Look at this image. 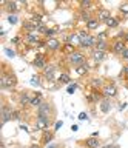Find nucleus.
<instances>
[{"label":"nucleus","instance_id":"f257e3e1","mask_svg":"<svg viewBox=\"0 0 128 148\" xmlns=\"http://www.w3.org/2000/svg\"><path fill=\"white\" fill-rule=\"evenodd\" d=\"M80 46L82 48H91V46H96V42H97V39H96L94 36L88 34V32L82 31L80 32Z\"/></svg>","mask_w":128,"mask_h":148},{"label":"nucleus","instance_id":"f03ea898","mask_svg":"<svg viewBox=\"0 0 128 148\" xmlns=\"http://www.w3.org/2000/svg\"><path fill=\"white\" fill-rule=\"evenodd\" d=\"M16 83L17 80L12 74H3L2 80H0V86H2V90H12L16 86Z\"/></svg>","mask_w":128,"mask_h":148},{"label":"nucleus","instance_id":"7ed1b4c3","mask_svg":"<svg viewBox=\"0 0 128 148\" xmlns=\"http://www.w3.org/2000/svg\"><path fill=\"white\" fill-rule=\"evenodd\" d=\"M70 62L71 65H74V66H80V65H85L86 63V60H85V56L80 53V51H76V53H73L70 56Z\"/></svg>","mask_w":128,"mask_h":148},{"label":"nucleus","instance_id":"20e7f679","mask_svg":"<svg viewBox=\"0 0 128 148\" xmlns=\"http://www.w3.org/2000/svg\"><path fill=\"white\" fill-rule=\"evenodd\" d=\"M49 125H51V122H49V117H42V116H37V120H36V128L37 130H47L49 128Z\"/></svg>","mask_w":128,"mask_h":148},{"label":"nucleus","instance_id":"39448f33","mask_svg":"<svg viewBox=\"0 0 128 148\" xmlns=\"http://www.w3.org/2000/svg\"><path fill=\"white\" fill-rule=\"evenodd\" d=\"M37 116H42V117H49V116H51V105H49L48 102H43V103L37 108Z\"/></svg>","mask_w":128,"mask_h":148},{"label":"nucleus","instance_id":"423d86ee","mask_svg":"<svg viewBox=\"0 0 128 148\" xmlns=\"http://www.w3.org/2000/svg\"><path fill=\"white\" fill-rule=\"evenodd\" d=\"M12 111L8 105H3L2 106V123H8L10 120H12Z\"/></svg>","mask_w":128,"mask_h":148},{"label":"nucleus","instance_id":"0eeeda50","mask_svg":"<svg viewBox=\"0 0 128 148\" xmlns=\"http://www.w3.org/2000/svg\"><path fill=\"white\" fill-rule=\"evenodd\" d=\"M103 94L105 97H114L117 94V86L114 85V83H107V85H103Z\"/></svg>","mask_w":128,"mask_h":148},{"label":"nucleus","instance_id":"6e6552de","mask_svg":"<svg viewBox=\"0 0 128 148\" xmlns=\"http://www.w3.org/2000/svg\"><path fill=\"white\" fill-rule=\"evenodd\" d=\"M33 65L36 68L45 69V68H47V57H45L43 54H37V56H36V59H34V62H33Z\"/></svg>","mask_w":128,"mask_h":148},{"label":"nucleus","instance_id":"1a4fd4ad","mask_svg":"<svg viewBox=\"0 0 128 148\" xmlns=\"http://www.w3.org/2000/svg\"><path fill=\"white\" fill-rule=\"evenodd\" d=\"M25 40H26V43H31V45H39V42H40L39 32H28V34L25 36Z\"/></svg>","mask_w":128,"mask_h":148},{"label":"nucleus","instance_id":"9d476101","mask_svg":"<svg viewBox=\"0 0 128 148\" xmlns=\"http://www.w3.org/2000/svg\"><path fill=\"white\" fill-rule=\"evenodd\" d=\"M125 49H127V45H125V42H123V40H116L113 43V51L116 54H122Z\"/></svg>","mask_w":128,"mask_h":148},{"label":"nucleus","instance_id":"9b49d317","mask_svg":"<svg viewBox=\"0 0 128 148\" xmlns=\"http://www.w3.org/2000/svg\"><path fill=\"white\" fill-rule=\"evenodd\" d=\"M47 48L51 51H57L60 48V42H59L56 37H51V39H47Z\"/></svg>","mask_w":128,"mask_h":148},{"label":"nucleus","instance_id":"f8f14e48","mask_svg":"<svg viewBox=\"0 0 128 148\" xmlns=\"http://www.w3.org/2000/svg\"><path fill=\"white\" fill-rule=\"evenodd\" d=\"M84 145H85L86 148H99L100 142H99L97 137H88V139L84 142Z\"/></svg>","mask_w":128,"mask_h":148},{"label":"nucleus","instance_id":"ddd939ff","mask_svg":"<svg viewBox=\"0 0 128 148\" xmlns=\"http://www.w3.org/2000/svg\"><path fill=\"white\" fill-rule=\"evenodd\" d=\"M110 110H111V100L108 97H105V99L100 100V111L102 113H110Z\"/></svg>","mask_w":128,"mask_h":148},{"label":"nucleus","instance_id":"4468645a","mask_svg":"<svg viewBox=\"0 0 128 148\" xmlns=\"http://www.w3.org/2000/svg\"><path fill=\"white\" fill-rule=\"evenodd\" d=\"M42 103H43V100H42V94H39V92H37L36 96L31 97V102H29V105H31V106H37V108H39V106L42 105Z\"/></svg>","mask_w":128,"mask_h":148},{"label":"nucleus","instance_id":"2eb2a0df","mask_svg":"<svg viewBox=\"0 0 128 148\" xmlns=\"http://www.w3.org/2000/svg\"><path fill=\"white\" fill-rule=\"evenodd\" d=\"M93 59H94V62H97V63H100L102 60L105 59V53L103 51H99V49H93Z\"/></svg>","mask_w":128,"mask_h":148},{"label":"nucleus","instance_id":"dca6fc26","mask_svg":"<svg viewBox=\"0 0 128 148\" xmlns=\"http://www.w3.org/2000/svg\"><path fill=\"white\" fill-rule=\"evenodd\" d=\"M110 17H111V12H110V11H107V9H100V11L97 12V20L107 22Z\"/></svg>","mask_w":128,"mask_h":148},{"label":"nucleus","instance_id":"f3484780","mask_svg":"<svg viewBox=\"0 0 128 148\" xmlns=\"http://www.w3.org/2000/svg\"><path fill=\"white\" fill-rule=\"evenodd\" d=\"M54 71H56V68L54 66H47L43 71V76L45 79H48V80H54Z\"/></svg>","mask_w":128,"mask_h":148},{"label":"nucleus","instance_id":"a211bd4d","mask_svg":"<svg viewBox=\"0 0 128 148\" xmlns=\"http://www.w3.org/2000/svg\"><path fill=\"white\" fill-rule=\"evenodd\" d=\"M99 28V20L97 18H91V20L86 22V29L93 31V29H97Z\"/></svg>","mask_w":128,"mask_h":148},{"label":"nucleus","instance_id":"6ab92c4d","mask_svg":"<svg viewBox=\"0 0 128 148\" xmlns=\"http://www.w3.org/2000/svg\"><path fill=\"white\" fill-rule=\"evenodd\" d=\"M19 102H20V105H22V106H25V105H29V102H31V97L28 96V92H22V94H20V99H19Z\"/></svg>","mask_w":128,"mask_h":148},{"label":"nucleus","instance_id":"aec40b11","mask_svg":"<svg viewBox=\"0 0 128 148\" xmlns=\"http://www.w3.org/2000/svg\"><path fill=\"white\" fill-rule=\"evenodd\" d=\"M105 25H107L108 28H117L119 26V20L116 17H110L107 22H105Z\"/></svg>","mask_w":128,"mask_h":148},{"label":"nucleus","instance_id":"412c9836","mask_svg":"<svg viewBox=\"0 0 128 148\" xmlns=\"http://www.w3.org/2000/svg\"><path fill=\"white\" fill-rule=\"evenodd\" d=\"M88 69H90L88 65L85 63V65H80V66H77V68H76V73L79 74V76H85V74H88Z\"/></svg>","mask_w":128,"mask_h":148},{"label":"nucleus","instance_id":"4be33fe9","mask_svg":"<svg viewBox=\"0 0 128 148\" xmlns=\"http://www.w3.org/2000/svg\"><path fill=\"white\" fill-rule=\"evenodd\" d=\"M63 53H66V54H73V53H76V48H74V45H71V43H65L63 45Z\"/></svg>","mask_w":128,"mask_h":148},{"label":"nucleus","instance_id":"5701e85b","mask_svg":"<svg viewBox=\"0 0 128 148\" xmlns=\"http://www.w3.org/2000/svg\"><path fill=\"white\" fill-rule=\"evenodd\" d=\"M108 48V45H107V42L105 40H97L96 42V49H99V51H103L105 53V49Z\"/></svg>","mask_w":128,"mask_h":148},{"label":"nucleus","instance_id":"b1692460","mask_svg":"<svg viewBox=\"0 0 128 148\" xmlns=\"http://www.w3.org/2000/svg\"><path fill=\"white\" fill-rule=\"evenodd\" d=\"M91 86H93L94 90H97V88H103L102 79H93V80H91Z\"/></svg>","mask_w":128,"mask_h":148},{"label":"nucleus","instance_id":"393cba45","mask_svg":"<svg viewBox=\"0 0 128 148\" xmlns=\"http://www.w3.org/2000/svg\"><path fill=\"white\" fill-rule=\"evenodd\" d=\"M53 137H54V134L51 131H45V134H43V143H45V145H48V143L53 140Z\"/></svg>","mask_w":128,"mask_h":148},{"label":"nucleus","instance_id":"a878e982","mask_svg":"<svg viewBox=\"0 0 128 148\" xmlns=\"http://www.w3.org/2000/svg\"><path fill=\"white\" fill-rule=\"evenodd\" d=\"M80 18H82V20H85V22L91 20V14H90V11H86V9H82V11H80Z\"/></svg>","mask_w":128,"mask_h":148},{"label":"nucleus","instance_id":"bb28decb","mask_svg":"<svg viewBox=\"0 0 128 148\" xmlns=\"http://www.w3.org/2000/svg\"><path fill=\"white\" fill-rule=\"evenodd\" d=\"M6 9H8V12H16L17 11V3H14V2L6 3Z\"/></svg>","mask_w":128,"mask_h":148},{"label":"nucleus","instance_id":"cd10ccee","mask_svg":"<svg viewBox=\"0 0 128 148\" xmlns=\"http://www.w3.org/2000/svg\"><path fill=\"white\" fill-rule=\"evenodd\" d=\"M70 80H71V79H70V76H68L66 73L60 74V77H59V82H60V83H70Z\"/></svg>","mask_w":128,"mask_h":148},{"label":"nucleus","instance_id":"c85d7f7f","mask_svg":"<svg viewBox=\"0 0 128 148\" xmlns=\"http://www.w3.org/2000/svg\"><path fill=\"white\" fill-rule=\"evenodd\" d=\"M31 83H33V85H36V86H39V85H40V79H39L37 74H34V76L31 77Z\"/></svg>","mask_w":128,"mask_h":148},{"label":"nucleus","instance_id":"c756f323","mask_svg":"<svg viewBox=\"0 0 128 148\" xmlns=\"http://www.w3.org/2000/svg\"><path fill=\"white\" fill-rule=\"evenodd\" d=\"M49 28H47V25H43V23H40L39 28H37V32H43V34H47V31Z\"/></svg>","mask_w":128,"mask_h":148},{"label":"nucleus","instance_id":"7c9ffc66","mask_svg":"<svg viewBox=\"0 0 128 148\" xmlns=\"http://www.w3.org/2000/svg\"><path fill=\"white\" fill-rule=\"evenodd\" d=\"M8 22H10L11 25L17 23V16H16V14H10V16H8Z\"/></svg>","mask_w":128,"mask_h":148},{"label":"nucleus","instance_id":"2f4dec72","mask_svg":"<svg viewBox=\"0 0 128 148\" xmlns=\"http://www.w3.org/2000/svg\"><path fill=\"white\" fill-rule=\"evenodd\" d=\"M20 117H22V113H20L19 110H14V111H12V119H20Z\"/></svg>","mask_w":128,"mask_h":148},{"label":"nucleus","instance_id":"473e14b6","mask_svg":"<svg viewBox=\"0 0 128 148\" xmlns=\"http://www.w3.org/2000/svg\"><path fill=\"white\" fill-rule=\"evenodd\" d=\"M5 54L8 56V57H14V56H16V53L12 49H10V48H5Z\"/></svg>","mask_w":128,"mask_h":148},{"label":"nucleus","instance_id":"72a5a7b5","mask_svg":"<svg viewBox=\"0 0 128 148\" xmlns=\"http://www.w3.org/2000/svg\"><path fill=\"white\" fill-rule=\"evenodd\" d=\"M76 88H77V83H71V86H70V88H68V90H66V91H68V92H70V94H73V92H74V91H76Z\"/></svg>","mask_w":128,"mask_h":148},{"label":"nucleus","instance_id":"f704fd0d","mask_svg":"<svg viewBox=\"0 0 128 148\" xmlns=\"http://www.w3.org/2000/svg\"><path fill=\"white\" fill-rule=\"evenodd\" d=\"M119 37H120V40L128 42V32H120V34H119Z\"/></svg>","mask_w":128,"mask_h":148},{"label":"nucleus","instance_id":"c9c22d12","mask_svg":"<svg viewBox=\"0 0 128 148\" xmlns=\"http://www.w3.org/2000/svg\"><path fill=\"white\" fill-rule=\"evenodd\" d=\"M96 39H97V40H105V39H107V32H99V36L97 37H96Z\"/></svg>","mask_w":128,"mask_h":148},{"label":"nucleus","instance_id":"e433bc0d","mask_svg":"<svg viewBox=\"0 0 128 148\" xmlns=\"http://www.w3.org/2000/svg\"><path fill=\"white\" fill-rule=\"evenodd\" d=\"M120 11H122L123 14H128V3H123V5H120Z\"/></svg>","mask_w":128,"mask_h":148},{"label":"nucleus","instance_id":"4c0bfd02","mask_svg":"<svg viewBox=\"0 0 128 148\" xmlns=\"http://www.w3.org/2000/svg\"><path fill=\"white\" fill-rule=\"evenodd\" d=\"M80 6H82V9H85V8H90V6H91V2H88V0H86V2H82V5H80Z\"/></svg>","mask_w":128,"mask_h":148},{"label":"nucleus","instance_id":"58836bf2","mask_svg":"<svg viewBox=\"0 0 128 148\" xmlns=\"http://www.w3.org/2000/svg\"><path fill=\"white\" fill-rule=\"evenodd\" d=\"M11 42H12V43H14V45H17V43H19V42H20V37L17 36V37H14V39H12Z\"/></svg>","mask_w":128,"mask_h":148},{"label":"nucleus","instance_id":"ea45409f","mask_svg":"<svg viewBox=\"0 0 128 148\" xmlns=\"http://www.w3.org/2000/svg\"><path fill=\"white\" fill-rule=\"evenodd\" d=\"M120 56H122V57H123V59H128V48H127L125 51H123V53H122Z\"/></svg>","mask_w":128,"mask_h":148},{"label":"nucleus","instance_id":"a19ab883","mask_svg":"<svg viewBox=\"0 0 128 148\" xmlns=\"http://www.w3.org/2000/svg\"><path fill=\"white\" fill-rule=\"evenodd\" d=\"M79 119H80V120H85V119H86V113H80V114H79Z\"/></svg>","mask_w":128,"mask_h":148},{"label":"nucleus","instance_id":"79ce46f5","mask_svg":"<svg viewBox=\"0 0 128 148\" xmlns=\"http://www.w3.org/2000/svg\"><path fill=\"white\" fill-rule=\"evenodd\" d=\"M62 123H63V122H60V120H57V122H56V130L60 128V127H62Z\"/></svg>","mask_w":128,"mask_h":148},{"label":"nucleus","instance_id":"37998d69","mask_svg":"<svg viewBox=\"0 0 128 148\" xmlns=\"http://www.w3.org/2000/svg\"><path fill=\"white\" fill-rule=\"evenodd\" d=\"M47 148H59V147L56 145V143H48V145H47Z\"/></svg>","mask_w":128,"mask_h":148},{"label":"nucleus","instance_id":"c03bdc74","mask_svg":"<svg viewBox=\"0 0 128 148\" xmlns=\"http://www.w3.org/2000/svg\"><path fill=\"white\" fill-rule=\"evenodd\" d=\"M71 130H73V131H77V130H79V127H77V125H73Z\"/></svg>","mask_w":128,"mask_h":148},{"label":"nucleus","instance_id":"a18cd8bd","mask_svg":"<svg viewBox=\"0 0 128 148\" xmlns=\"http://www.w3.org/2000/svg\"><path fill=\"white\" fill-rule=\"evenodd\" d=\"M20 128L25 130V131H28V127H26V125H20Z\"/></svg>","mask_w":128,"mask_h":148},{"label":"nucleus","instance_id":"49530a36","mask_svg":"<svg viewBox=\"0 0 128 148\" xmlns=\"http://www.w3.org/2000/svg\"><path fill=\"white\" fill-rule=\"evenodd\" d=\"M123 74H127V76H128V66L123 68Z\"/></svg>","mask_w":128,"mask_h":148},{"label":"nucleus","instance_id":"de8ad7c7","mask_svg":"<svg viewBox=\"0 0 128 148\" xmlns=\"http://www.w3.org/2000/svg\"><path fill=\"white\" fill-rule=\"evenodd\" d=\"M105 148H117V145H107Z\"/></svg>","mask_w":128,"mask_h":148},{"label":"nucleus","instance_id":"09e8293b","mask_svg":"<svg viewBox=\"0 0 128 148\" xmlns=\"http://www.w3.org/2000/svg\"><path fill=\"white\" fill-rule=\"evenodd\" d=\"M29 148H40V147H39V145H36V143H34V145H31Z\"/></svg>","mask_w":128,"mask_h":148},{"label":"nucleus","instance_id":"8fccbe9b","mask_svg":"<svg viewBox=\"0 0 128 148\" xmlns=\"http://www.w3.org/2000/svg\"><path fill=\"white\" fill-rule=\"evenodd\" d=\"M127 86H128V85H127Z\"/></svg>","mask_w":128,"mask_h":148}]
</instances>
